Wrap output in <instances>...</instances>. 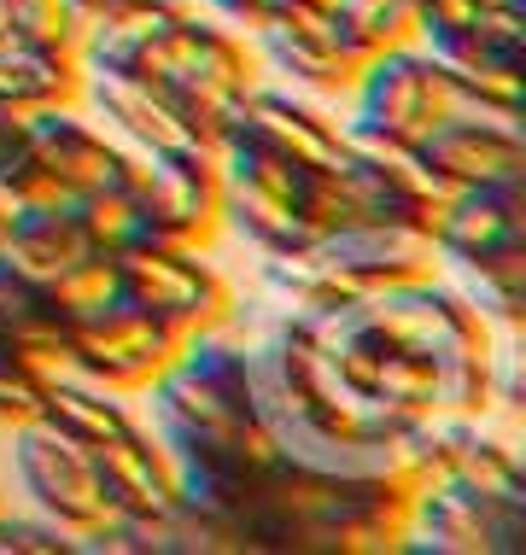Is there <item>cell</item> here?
Masks as SVG:
<instances>
[{
    "label": "cell",
    "instance_id": "1",
    "mask_svg": "<svg viewBox=\"0 0 526 555\" xmlns=\"http://www.w3.org/2000/svg\"><path fill=\"white\" fill-rule=\"evenodd\" d=\"M146 392V415L170 456L200 450V456H229L252 474H281L287 456L264 433L252 410V380H246V339L229 334V322L200 327L182 339V351L164 363Z\"/></svg>",
    "mask_w": 526,
    "mask_h": 555
},
{
    "label": "cell",
    "instance_id": "2",
    "mask_svg": "<svg viewBox=\"0 0 526 555\" xmlns=\"http://www.w3.org/2000/svg\"><path fill=\"white\" fill-rule=\"evenodd\" d=\"M129 77L158 82L164 94L188 112V124L217 146L234 124L240 100L258 82V59H252L240 29L217 24V18H200V7H193L141 53V65H134Z\"/></svg>",
    "mask_w": 526,
    "mask_h": 555
},
{
    "label": "cell",
    "instance_id": "3",
    "mask_svg": "<svg viewBox=\"0 0 526 555\" xmlns=\"http://www.w3.org/2000/svg\"><path fill=\"white\" fill-rule=\"evenodd\" d=\"M112 269H117V293L182 339L200 334V327H217L234 310L229 281L200 258V246H182V240L146 234L134 246L112 251Z\"/></svg>",
    "mask_w": 526,
    "mask_h": 555
},
{
    "label": "cell",
    "instance_id": "4",
    "mask_svg": "<svg viewBox=\"0 0 526 555\" xmlns=\"http://www.w3.org/2000/svg\"><path fill=\"white\" fill-rule=\"evenodd\" d=\"M403 550L421 555H521L526 550V503H486L462 479H427L410 491Z\"/></svg>",
    "mask_w": 526,
    "mask_h": 555
},
{
    "label": "cell",
    "instance_id": "5",
    "mask_svg": "<svg viewBox=\"0 0 526 555\" xmlns=\"http://www.w3.org/2000/svg\"><path fill=\"white\" fill-rule=\"evenodd\" d=\"M357 317H363L374 334L398 351H415V357H450V351H469V345H491V327L474 317V305L462 298L450 281L439 275H415V281H398V287H374L357 298Z\"/></svg>",
    "mask_w": 526,
    "mask_h": 555
},
{
    "label": "cell",
    "instance_id": "6",
    "mask_svg": "<svg viewBox=\"0 0 526 555\" xmlns=\"http://www.w3.org/2000/svg\"><path fill=\"white\" fill-rule=\"evenodd\" d=\"M12 433V474H18L29 508L53 515L65 532H88L94 520L105 515V498H100V474H94V450L53 433L48 422H18L7 427Z\"/></svg>",
    "mask_w": 526,
    "mask_h": 555
},
{
    "label": "cell",
    "instance_id": "7",
    "mask_svg": "<svg viewBox=\"0 0 526 555\" xmlns=\"http://www.w3.org/2000/svg\"><path fill=\"white\" fill-rule=\"evenodd\" d=\"M129 193L158 240L205 246L222 229V170L217 153H134Z\"/></svg>",
    "mask_w": 526,
    "mask_h": 555
},
{
    "label": "cell",
    "instance_id": "8",
    "mask_svg": "<svg viewBox=\"0 0 526 555\" xmlns=\"http://www.w3.org/2000/svg\"><path fill=\"white\" fill-rule=\"evenodd\" d=\"M176 351H182V334H170L146 310H134L124 293L112 305H100L94 317L70 322V369L112 386V392H141Z\"/></svg>",
    "mask_w": 526,
    "mask_h": 555
},
{
    "label": "cell",
    "instance_id": "9",
    "mask_svg": "<svg viewBox=\"0 0 526 555\" xmlns=\"http://www.w3.org/2000/svg\"><path fill=\"white\" fill-rule=\"evenodd\" d=\"M445 112H450V88L439 77V65L421 53V41H403V48H386L357 65L351 117H363V124L421 141Z\"/></svg>",
    "mask_w": 526,
    "mask_h": 555
},
{
    "label": "cell",
    "instance_id": "10",
    "mask_svg": "<svg viewBox=\"0 0 526 555\" xmlns=\"http://www.w3.org/2000/svg\"><path fill=\"white\" fill-rule=\"evenodd\" d=\"M421 153L439 170L445 188H479V182H526V134L521 117L457 106L421 134Z\"/></svg>",
    "mask_w": 526,
    "mask_h": 555
},
{
    "label": "cell",
    "instance_id": "11",
    "mask_svg": "<svg viewBox=\"0 0 526 555\" xmlns=\"http://www.w3.org/2000/svg\"><path fill=\"white\" fill-rule=\"evenodd\" d=\"M77 100H88V112L105 117V129L129 153H217L188 124V112L146 77H129V70H82Z\"/></svg>",
    "mask_w": 526,
    "mask_h": 555
},
{
    "label": "cell",
    "instance_id": "12",
    "mask_svg": "<svg viewBox=\"0 0 526 555\" xmlns=\"http://www.w3.org/2000/svg\"><path fill=\"white\" fill-rule=\"evenodd\" d=\"M252 41L264 65L293 82V94H351L357 59L334 41L328 0H281V12Z\"/></svg>",
    "mask_w": 526,
    "mask_h": 555
},
{
    "label": "cell",
    "instance_id": "13",
    "mask_svg": "<svg viewBox=\"0 0 526 555\" xmlns=\"http://www.w3.org/2000/svg\"><path fill=\"white\" fill-rule=\"evenodd\" d=\"M24 146L41 170L53 176L70 199L82 193H100V188H124L129 170H134V153L117 146L105 129H94L88 117H77L70 106H41V112H24Z\"/></svg>",
    "mask_w": 526,
    "mask_h": 555
},
{
    "label": "cell",
    "instance_id": "14",
    "mask_svg": "<svg viewBox=\"0 0 526 555\" xmlns=\"http://www.w3.org/2000/svg\"><path fill=\"white\" fill-rule=\"evenodd\" d=\"M427 234L439 263H474L503 246H526V182L450 188L427 205Z\"/></svg>",
    "mask_w": 526,
    "mask_h": 555
},
{
    "label": "cell",
    "instance_id": "15",
    "mask_svg": "<svg viewBox=\"0 0 526 555\" xmlns=\"http://www.w3.org/2000/svg\"><path fill=\"white\" fill-rule=\"evenodd\" d=\"M316 246H322V258L334 263L357 293L398 287V281H415V275H433V269H439L427 222H345V229L322 234Z\"/></svg>",
    "mask_w": 526,
    "mask_h": 555
},
{
    "label": "cell",
    "instance_id": "16",
    "mask_svg": "<svg viewBox=\"0 0 526 555\" xmlns=\"http://www.w3.org/2000/svg\"><path fill=\"white\" fill-rule=\"evenodd\" d=\"M94 450V474H100V498L112 515H129V520H164L176 508V462L170 450L158 444L153 427L134 422L129 433L105 444H88Z\"/></svg>",
    "mask_w": 526,
    "mask_h": 555
},
{
    "label": "cell",
    "instance_id": "17",
    "mask_svg": "<svg viewBox=\"0 0 526 555\" xmlns=\"http://www.w3.org/2000/svg\"><path fill=\"white\" fill-rule=\"evenodd\" d=\"M234 124L246 134H258L264 146H275L281 158L305 164V170H345L351 153H345L339 124H328L310 100H298L293 88H264L252 82V94L240 100Z\"/></svg>",
    "mask_w": 526,
    "mask_h": 555
},
{
    "label": "cell",
    "instance_id": "18",
    "mask_svg": "<svg viewBox=\"0 0 526 555\" xmlns=\"http://www.w3.org/2000/svg\"><path fill=\"white\" fill-rule=\"evenodd\" d=\"M82 258H94V240H88L77 199L65 205H18L0 234V263L18 269L36 287H53L59 275H70Z\"/></svg>",
    "mask_w": 526,
    "mask_h": 555
},
{
    "label": "cell",
    "instance_id": "19",
    "mask_svg": "<svg viewBox=\"0 0 526 555\" xmlns=\"http://www.w3.org/2000/svg\"><path fill=\"white\" fill-rule=\"evenodd\" d=\"M421 53L439 65V77L450 88L457 106H486V112H509L521 117V59H498L474 29H439V36H421Z\"/></svg>",
    "mask_w": 526,
    "mask_h": 555
},
{
    "label": "cell",
    "instance_id": "20",
    "mask_svg": "<svg viewBox=\"0 0 526 555\" xmlns=\"http://www.w3.org/2000/svg\"><path fill=\"white\" fill-rule=\"evenodd\" d=\"M445 474L486 503H526V462L515 439L491 427V415H445Z\"/></svg>",
    "mask_w": 526,
    "mask_h": 555
},
{
    "label": "cell",
    "instance_id": "21",
    "mask_svg": "<svg viewBox=\"0 0 526 555\" xmlns=\"http://www.w3.org/2000/svg\"><path fill=\"white\" fill-rule=\"evenodd\" d=\"M77 94H82V59L70 48L0 41V106L7 112L77 106Z\"/></svg>",
    "mask_w": 526,
    "mask_h": 555
},
{
    "label": "cell",
    "instance_id": "22",
    "mask_svg": "<svg viewBox=\"0 0 526 555\" xmlns=\"http://www.w3.org/2000/svg\"><path fill=\"white\" fill-rule=\"evenodd\" d=\"M36 422H48L53 433H65V439H77V444H105V439H117V433H129L134 415H129L124 392H112V386L65 369V374H48Z\"/></svg>",
    "mask_w": 526,
    "mask_h": 555
},
{
    "label": "cell",
    "instance_id": "23",
    "mask_svg": "<svg viewBox=\"0 0 526 555\" xmlns=\"http://www.w3.org/2000/svg\"><path fill=\"white\" fill-rule=\"evenodd\" d=\"M258 287H264V298L275 310H298V317L339 310V305H351V298H363L334 263L322 258V246H316V240H310V246H298V251H275V258H264Z\"/></svg>",
    "mask_w": 526,
    "mask_h": 555
},
{
    "label": "cell",
    "instance_id": "24",
    "mask_svg": "<svg viewBox=\"0 0 526 555\" xmlns=\"http://www.w3.org/2000/svg\"><path fill=\"white\" fill-rule=\"evenodd\" d=\"M345 134V153H351L357 164H369L381 182H393L398 193H410L415 205H433V199H445V182H439V170L427 164V153H421V141H410V134H393V129H374L363 124V117H345L339 124Z\"/></svg>",
    "mask_w": 526,
    "mask_h": 555
},
{
    "label": "cell",
    "instance_id": "25",
    "mask_svg": "<svg viewBox=\"0 0 526 555\" xmlns=\"http://www.w3.org/2000/svg\"><path fill=\"white\" fill-rule=\"evenodd\" d=\"M457 269V287L474 305V317L486 327H503V334H521L526 327V246H503L491 258L474 263H450Z\"/></svg>",
    "mask_w": 526,
    "mask_h": 555
},
{
    "label": "cell",
    "instance_id": "26",
    "mask_svg": "<svg viewBox=\"0 0 526 555\" xmlns=\"http://www.w3.org/2000/svg\"><path fill=\"white\" fill-rule=\"evenodd\" d=\"M328 24L334 41L363 65V59L421 41V7L415 0H328Z\"/></svg>",
    "mask_w": 526,
    "mask_h": 555
},
{
    "label": "cell",
    "instance_id": "27",
    "mask_svg": "<svg viewBox=\"0 0 526 555\" xmlns=\"http://www.w3.org/2000/svg\"><path fill=\"white\" fill-rule=\"evenodd\" d=\"M491 374H498V345H469V351L439 357L433 374V415H491Z\"/></svg>",
    "mask_w": 526,
    "mask_h": 555
},
{
    "label": "cell",
    "instance_id": "28",
    "mask_svg": "<svg viewBox=\"0 0 526 555\" xmlns=\"http://www.w3.org/2000/svg\"><path fill=\"white\" fill-rule=\"evenodd\" d=\"M77 217H82L88 240H94V251H124V246H134V240L153 234V229H146V217H141V205H134L129 182H124V188L82 193V199H77Z\"/></svg>",
    "mask_w": 526,
    "mask_h": 555
},
{
    "label": "cell",
    "instance_id": "29",
    "mask_svg": "<svg viewBox=\"0 0 526 555\" xmlns=\"http://www.w3.org/2000/svg\"><path fill=\"white\" fill-rule=\"evenodd\" d=\"M48 293V305H53V317L59 322H82V317H94L100 305H112L117 298V269H112V251H94V258H82L70 275H59L53 287H41Z\"/></svg>",
    "mask_w": 526,
    "mask_h": 555
},
{
    "label": "cell",
    "instance_id": "30",
    "mask_svg": "<svg viewBox=\"0 0 526 555\" xmlns=\"http://www.w3.org/2000/svg\"><path fill=\"white\" fill-rule=\"evenodd\" d=\"M88 18L70 0H12V36L7 41H41V48H70L77 53Z\"/></svg>",
    "mask_w": 526,
    "mask_h": 555
},
{
    "label": "cell",
    "instance_id": "31",
    "mask_svg": "<svg viewBox=\"0 0 526 555\" xmlns=\"http://www.w3.org/2000/svg\"><path fill=\"white\" fill-rule=\"evenodd\" d=\"M0 555H77V532H65L41 508H29V515L0 508Z\"/></svg>",
    "mask_w": 526,
    "mask_h": 555
},
{
    "label": "cell",
    "instance_id": "32",
    "mask_svg": "<svg viewBox=\"0 0 526 555\" xmlns=\"http://www.w3.org/2000/svg\"><path fill=\"white\" fill-rule=\"evenodd\" d=\"M41 386H48V374H36L24 357L0 351V427L29 422L41 410Z\"/></svg>",
    "mask_w": 526,
    "mask_h": 555
},
{
    "label": "cell",
    "instance_id": "33",
    "mask_svg": "<svg viewBox=\"0 0 526 555\" xmlns=\"http://www.w3.org/2000/svg\"><path fill=\"white\" fill-rule=\"evenodd\" d=\"M469 29L498 59H521V65H526V7H515V0H486Z\"/></svg>",
    "mask_w": 526,
    "mask_h": 555
},
{
    "label": "cell",
    "instance_id": "34",
    "mask_svg": "<svg viewBox=\"0 0 526 555\" xmlns=\"http://www.w3.org/2000/svg\"><path fill=\"white\" fill-rule=\"evenodd\" d=\"M205 7H210V18H217V24L240 29V36H258V29L281 12V0H205Z\"/></svg>",
    "mask_w": 526,
    "mask_h": 555
},
{
    "label": "cell",
    "instance_id": "35",
    "mask_svg": "<svg viewBox=\"0 0 526 555\" xmlns=\"http://www.w3.org/2000/svg\"><path fill=\"white\" fill-rule=\"evenodd\" d=\"M415 7H421V36H439V29H469L486 0H415Z\"/></svg>",
    "mask_w": 526,
    "mask_h": 555
},
{
    "label": "cell",
    "instance_id": "36",
    "mask_svg": "<svg viewBox=\"0 0 526 555\" xmlns=\"http://www.w3.org/2000/svg\"><path fill=\"white\" fill-rule=\"evenodd\" d=\"M24 153V112H7L0 106V176H7V164Z\"/></svg>",
    "mask_w": 526,
    "mask_h": 555
},
{
    "label": "cell",
    "instance_id": "37",
    "mask_svg": "<svg viewBox=\"0 0 526 555\" xmlns=\"http://www.w3.org/2000/svg\"><path fill=\"white\" fill-rule=\"evenodd\" d=\"M70 7H77L88 24H94V18H105V12H112V7H124V0H70Z\"/></svg>",
    "mask_w": 526,
    "mask_h": 555
},
{
    "label": "cell",
    "instance_id": "38",
    "mask_svg": "<svg viewBox=\"0 0 526 555\" xmlns=\"http://www.w3.org/2000/svg\"><path fill=\"white\" fill-rule=\"evenodd\" d=\"M12 36V0H0V41Z\"/></svg>",
    "mask_w": 526,
    "mask_h": 555
},
{
    "label": "cell",
    "instance_id": "39",
    "mask_svg": "<svg viewBox=\"0 0 526 555\" xmlns=\"http://www.w3.org/2000/svg\"><path fill=\"white\" fill-rule=\"evenodd\" d=\"M7 222H12V205H7V199H0V234H7Z\"/></svg>",
    "mask_w": 526,
    "mask_h": 555
},
{
    "label": "cell",
    "instance_id": "40",
    "mask_svg": "<svg viewBox=\"0 0 526 555\" xmlns=\"http://www.w3.org/2000/svg\"><path fill=\"white\" fill-rule=\"evenodd\" d=\"M0 351H7V339H0Z\"/></svg>",
    "mask_w": 526,
    "mask_h": 555
}]
</instances>
